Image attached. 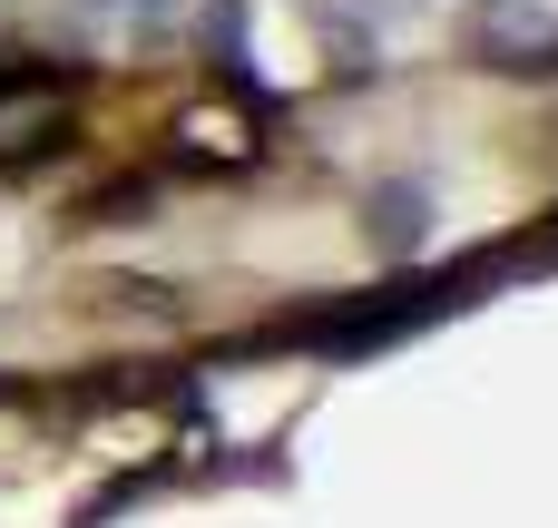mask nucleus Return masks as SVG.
<instances>
[{
	"label": "nucleus",
	"instance_id": "nucleus-1",
	"mask_svg": "<svg viewBox=\"0 0 558 528\" xmlns=\"http://www.w3.org/2000/svg\"><path fill=\"white\" fill-rule=\"evenodd\" d=\"M383 245H422V196H383Z\"/></svg>",
	"mask_w": 558,
	"mask_h": 528
}]
</instances>
